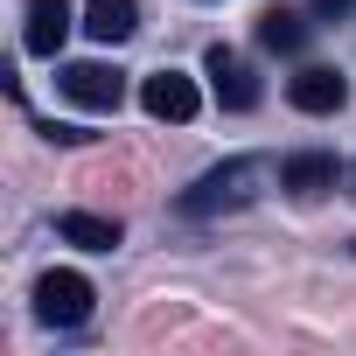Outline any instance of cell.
I'll return each mask as SVG.
<instances>
[{"label": "cell", "instance_id": "1", "mask_svg": "<svg viewBox=\"0 0 356 356\" xmlns=\"http://www.w3.org/2000/svg\"><path fill=\"white\" fill-rule=\"evenodd\" d=\"M259 182H266V161L259 154H231L224 168L196 175V182L175 196V210H182V217H224V210H245L259 196Z\"/></svg>", "mask_w": 356, "mask_h": 356}, {"label": "cell", "instance_id": "2", "mask_svg": "<svg viewBox=\"0 0 356 356\" xmlns=\"http://www.w3.org/2000/svg\"><path fill=\"white\" fill-rule=\"evenodd\" d=\"M91 280L84 273H70V266H56V273H42L35 280V321L42 328H77L84 314H91Z\"/></svg>", "mask_w": 356, "mask_h": 356}, {"label": "cell", "instance_id": "3", "mask_svg": "<svg viewBox=\"0 0 356 356\" xmlns=\"http://www.w3.org/2000/svg\"><path fill=\"white\" fill-rule=\"evenodd\" d=\"M203 77H210V91H217L224 112H252V105H259V77H252V63H245L231 42H210V49H203Z\"/></svg>", "mask_w": 356, "mask_h": 356}, {"label": "cell", "instance_id": "4", "mask_svg": "<svg viewBox=\"0 0 356 356\" xmlns=\"http://www.w3.org/2000/svg\"><path fill=\"white\" fill-rule=\"evenodd\" d=\"M56 91H63L70 105H84V112H119L126 77H119L112 63H63V70H56Z\"/></svg>", "mask_w": 356, "mask_h": 356}, {"label": "cell", "instance_id": "5", "mask_svg": "<svg viewBox=\"0 0 356 356\" xmlns=\"http://www.w3.org/2000/svg\"><path fill=\"white\" fill-rule=\"evenodd\" d=\"M286 98H293V112L328 119V112H342V105H349V77H342L335 63H307V70H293V77H286Z\"/></svg>", "mask_w": 356, "mask_h": 356}, {"label": "cell", "instance_id": "6", "mask_svg": "<svg viewBox=\"0 0 356 356\" xmlns=\"http://www.w3.org/2000/svg\"><path fill=\"white\" fill-rule=\"evenodd\" d=\"M140 105H147V119H168V126H189L196 119V77H182V70H154L147 84H140Z\"/></svg>", "mask_w": 356, "mask_h": 356}, {"label": "cell", "instance_id": "7", "mask_svg": "<svg viewBox=\"0 0 356 356\" xmlns=\"http://www.w3.org/2000/svg\"><path fill=\"white\" fill-rule=\"evenodd\" d=\"M335 182H342V161H335V154H321V147H307V154H286V161H280V189H286V196H300V203L328 196Z\"/></svg>", "mask_w": 356, "mask_h": 356}, {"label": "cell", "instance_id": "8", "mask_svg": "<svg viewBox=\"0 0 356 356\" xmlns=\"http://www.w3.org/2000/svg\"><path fill=\"white\" fill-rule=\"evenodd\" d=\"M70 35V0H29V29H22V49L29 56H56Z\"/></svg>", "mask_w": 356, "mask_h": 356}, {"label": "cell", "instance_id": "9", "mask_svg": "<svg viewBox=\"0 0 356 356\" xmlns=\"http://www.w3.org/2000/svg\"><path fill=\"white\" fill-rule=\"evenodd\" d=\"M133 29H140V0H84V35H91V42L112 49V42H126Z\"/></svg>", "mask_w": 356, "mask_h": 356}, {"label": "cell", "instance_id": "10", "mask_svg": "<svg viewBox=\"0 0 356 356\" xmlns=\"http://www.w3.org/2000/svg\"><path fill=\"white\" fill-rule=\"evenodd\" d=\"M56 238H63V245H77V252H112V245H119V217L63 210V217H56Z\"/></svg>", "mask_w": 356, "mask_h": 356}, {"label": "cell", "instance_id": "11", "mask_svg": "<svg viewBox=\"0 0 356 356\" xmlns=\"http://www.w3.org/2000/svg\"><path fill=\"white\" fill-rule=\"evenodd\" d=\"M307 35H314V22H300L293 8H266L259 15V49H273V56H300Z\"/></svg>", "mask_w": 356, "mask_h": 356}, {"label": "cell", "instance_id": "12", "mask_svg": "<svg viewBox=\"0 0 356 356\" xmlns=\"http://www.w3.org/2000/svg\"><path fill=\"white\" fill-rule=\"evenodd\" d=\"M42 140H63V147H77V140H91V133H84V126H56V119H49V126H42Z\"/></svg>", "mask_w": 356, "mask_h": 356}, {"label": "cell", "instance_id": "13", "mask_svg": "<svg viewBox=\"0 0 356 356\" xmlns=\"http://www.w3.org/2000/svg\"><path fill=\"white\" fill-rule=\"evenodd\" d=\"M349 8H356V0H314V15H321V22H342Z\"/></svg>", "mask_w": 356, "mask_h": 356}, {"label": "cell", "instance_id": "14", "mask_svg": "<svg viewBox=\"0 0 356 356\" xmlns=\"http://www.w3.org/2000/svg\"><path fill=\"white\" fill-rule=\"evenodd\" d=\"M349 196H356V168H349Z\"/></svg>", "mask_w": 356, "mask_h": 356}]
</instances>
